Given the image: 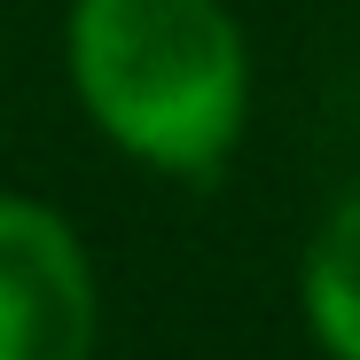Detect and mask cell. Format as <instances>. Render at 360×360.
Wrapping results in <instances>:
<instances>
[{
	"instance_id": "6da1fadb",
	"label": "cell",
	"mask_w": 360,
	"mask_h": 360,
	"mask_svg": "<svg viewBox=\"0 0 360 360\" xmlns=\"http://www.w3.org/2000/svg\"><path fill=\"white\" fill-rule=\"evenodd\" d=\"M71 79L94 126L165 172H212L243 126V39L219 0H79Z\"/></svg>"
},
{
	"instance_id": "7a4b0ae2",
	"label": "cell",
	"mask_w": 360,
	"mask_h": 360,
	"mask_svg": "<svg viewBox=\"0 0 360 360\" xmlns=\"http://www.w3.org/2000/svg\"><path fill=\"white\" fill-rule=\"evenodd\" d=\"M0 360H94L86 251L24 196H0Z\"/></svg>"
},
{
	"instance_id": "3957f363",
	"label": "cell",
	"mask_w": 360,
	"mask_h": 360,
	"mask_svg": "<svg viewBox=\"0 0 360 360\" xmlns=\"http://www.w3.org/2000/svg\"><path fill=\"white\" fill-rule=\"evenodd\" d=\"M306 314L337 360H360V188L329 212L306 259Z\"/></svg>"
}]
</instances>
